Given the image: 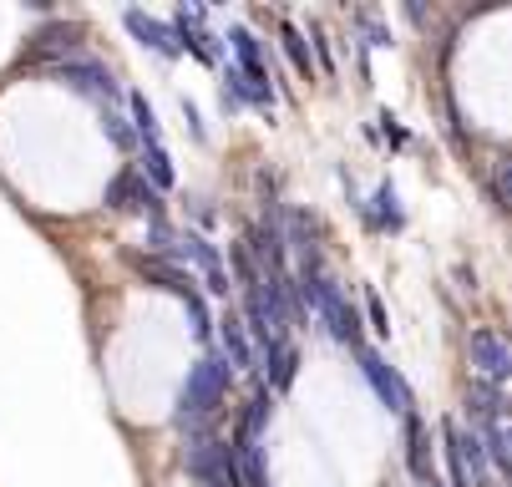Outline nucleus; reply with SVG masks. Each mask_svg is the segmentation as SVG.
Here are the masks:
<instances>
[{"label": "nucleus", "mask_w": 512, "mask_h": 487, "mask_svg": "<svg viewBox=\"0 0 512 487\" xmlns=\"http://www.w3.org/2000/svg\"><path fill=\"white\" fill-rule=\"evenodd\" d=\"M295 290H300V305L315 310L325 320V330L355 351V345H360V315H355V305L345 300V290L330 280V274L320 264H300V285Z\"/></svg>", "instance_id": "1"}, {"label": "nucleus", "mask_w": 512, "mask_h": 487, "mask_svg": "<svg viewBox=\"0 0 512 487\" xmlns=\"http://www.w3.org/2000/svg\"><path fill=\"white\" fill-rule=\"evenodd\" d=\"M229 381H234V371H229L224 356H203V361L188 371L183 391H178V422H183V427L208 422V416L218 411V401L229 396Z\"/></svg>", "instance_id": "2"}, {"label": "nucleus", "mask_w": 512, "mask_h": 487, "mask_svg": "<svg viewBox=\"0 0 512 487\" xmlns=\"http://www.w3.org/2000/svg\"><path fill=\"white\" fill-rule=\"evenodd\" d=\"M183 467H188V477H198L203 487H244V472H239V452H234V442L193 437L188 452H183Z\"/></svg>", "instance_id": "3"}, {"label": "nucleus", "mask_w": 512, "mask_h": 487, "mask_svg": "<svg viewBox=\"0 0 512 487\" xmlns=\"http://www.w3.org/2000/svg\"><path fill=\"white\" fill-rule=\"evenodd\" d=\"M51 77H61L66 87H77V92H87V97H102L107 107L117 102V77L107 72L102 61H92V56H71V61H56V66H46Z\"/></svg>", "instance_id": "4"}, {"label": "nucleus", "mask_w": 512, "mask_h": 487, "mask_svg": "<svg viewBox=\"0 0 512 487\" xmlns=\"http://www.w3.org/2000/svg\"><path fill=\"white\" fill-rule=\"evenodd\" d=\"M107 203L112 208H127V214H153V224H163V198H158V188L142 178L137 168H122L107 183Z\"/></svg>", "instance_id": "5"}, {"label": "nucleus", "mask_w": 512, "mask_h": 487, "mask_svg": "<svg viewBox=\"0 0 512 487\" xmlns=\"http://www.w3.org/2000/svg\"><path fill=\"white\" fill-rule=\"evenodd\" d=\"M355 356H360V371H365V381L376 386V396H381V406H391V411H411L416 401H411V386L396 376V366H386L376 351H365V345H355Z\"/></svg>", "instance_id": "6"}, {"label": "nucleus", "mask_w": 512, "mask_h": 487, "mask_svg": "<svg viewBox=\"0 0 512 487\" xmlns=\"http://www.w3.org/2000/svg\"><path fill=\"white\" fill-rule=\"evenodd\" d=\"M26 56L31 61H71V56H82V31L77 26H66V21H51V26H41L31 41H26Z\"/></svg>", "instance_id": "7"}, {"label": "nucleus", "mask_w": 512, "mask_h": 487, "mask_svg": "<svg viewBox=\"0 0 512 487\" xmlns=\"http://www.w3.org/2000/svg\"><path fill=\"white\" fill-rule=\"evenodd\" d=\"M472 366L482 371L487 386H502L512 376V351H507V340L497 330H477L472 335Z\"/></svg>", "instance_id": "8"}, {"label": "nucleus", "mask_w": 512, "mask_h": 487, "mask_svg": "<svg viewBox=\"0 0 512 487\" xmlns=\"http://www.w3.org/2000/svg\"><path fill=\"white\" fill-rule=\"evenodd\" d=\"M259 356H264V376H269V396L274 391H289V386H295V371H300V351H295V345H284V340H264L259 345Z\"/></svg>", "instance_id": "9"}, {"label": "nucleus", "mask_w": 512, "mask_h": 487, "mask_svg": "<svg viewBox=\"0 0 512 487\" xmlns=\"http://www.w3.org/2000/svg\"><path fill=\"white\" fill-rule=\"evenodd\" d=\"M132 269L148 274L153 285H163V290H173V295H193V290H198L188 269H178V264H168V259H158V254H132Z\"/></svg>", "instance_id": "10"}, {"label": "nucleus", "mask_w": 512, "mask_h": 487, "mask_svg": "<svg viewBox=\"0 0 512 487\" xmlns=\"http://www.w3.org/2000/svg\"><path fill=\"white\" fill-rule=\"evenodd\" d=\"M122 21H127V31L142 41V46H153L158 56H178V41H173V26H163L158 16H148V11H122Z\"/></svg>", "instance_id": "11"}, {"label": "nucleus", "mask_w": 512, "mask_h": 487, "mask_svg": "<svg viewBox=\"0 0 512 487\" xmlns=\"http://www.w3.org/2000/svg\"><path fill=\"white\" fill-rule=\"evenodd\" d=\"M239 102L274 107V87H269V82H254V77H244L239 66H224V107H239Z\"/></svg>", "instance_id": "12"}, {"label": "nucleus", "mask_w": 512, "mask_h": 487, "mask_svg": "<svg viewBox=\"0 0 512 487\" xmlns=\"http://www.w3.org/2000/svg\"><path fill=\"white\" fill-rule=\"evenodd\" d=\"M269 416H274V396L259 386L254 396H249V411H244V427L234 432V447H254L259 437H264V427H269Z\"/></svg>", "instance_id": "13"}, {"label": "nucleus", "mask_w": 512, "mask_h": 487, "mask_svg": "<svg viewBox=\"0 0 512 487\" xmlns=\"http://www.w3.org/2000/svg\"><path fill=\"white\" fill-rule=\"evenodd\" d=\"M229 41H234V56H239V72L254 77V82H269V72H264V51H259L254 31H249V26H229Z\"/></svg>", "instance_id": "14"}, {"label": "nucleus", "mask_w": 512, "mask_h": 487, "mask_svg": "<svg viewBox=\"0 0 512 487\" xmlns=\"http://www.w3.org/2000/svg\"><path fill=\"white\" fill-rule=\"evenodd\" d=\"M218 325H224V361H229V371L234 366H254V345H249V335H244V320L239 315H224V320H218Z\"/></svg>", "instance_id": "15"}, {"label": "nucleus", "mask_w": 512, "mask_h": 487, "mask_svg": "<svg viewBox=\"0 0 512 487\" xmlns=\"http://www.w3.org/2000/svg\"><path fill=\"white\" fill-rule=\"evenodd\" d=\"M137 173H142V178H153V188H158V193L178 183L173 158H168V148H163V143H142V168H137Z\"/></svg>", "instance_id": "16"}, {"label": "nucleus", "mask_w": 512, "mask_h": 487, "mask_svg": "<svg viewBox=\"0 0 512 487\" xmlns=\"http://www.w3.org/2000/svg\"><path fill=\"white\" fill-rule=\"evenodd\" d=\"M406 467L416 472V482H426V477H436L431 472V462H426V427H421V416L416 411H406Z\"/></svg>", "instance_id": "17"}, {"label": "nucleus", "mask_w": 512, "mask_h": 487, "mask_svg": "<svg viewBox=\"0 0 512 487\" xmlns=\"http://www.w3.org/2000/svg\"><path fill=\"white\" fill-rule=\"evenodd\" d=\"M279 41H284V56L295 61V72L310 82V77H315V61H310V41H305V31H300L295 21H279Z\"/></svg>", "instance_id": "18"}, {"label": "nucleus", "mask_w": 512, "mask_h": 487, "mask_svg": "<svg viewBox=\"0 0 512 487\" xmlns=\"http://www.w3.org/2000/svg\"><path fill=\"white\" fill-rule=\"evenodd\" d=\"M452 447H457V457H462V467H467V482H472V487H482V467H487V457H482L477 432H462V427L452 422Z\"/></svg>", "instance_id": "19"}, {"label": "nucleus", "mask_w": 512, "mask_h": 487, "mask_svg": "<svg viewBox=\"0 0 512 487\" xmlns=\"http://www.w3.org/2000/svg\"><path fill=\"white\" fill-rule=\"evenodd\" d=\"M371 224H376V229H401V224H406L396 183H381V188H376V214H371Z\"/></svg>", "instance_id": "20"}, {"label": "nucleus", "mask_w": 512, "mask_h": 487, "mask_svg": "<svg viewBox=\"0 0 512 487\" xmlns=\"http://www.w3.org/2000/svg\"><path fill=\"white\" fill-rule=\"evenodd\" d=\"M127 107H132V122H137L132 137H142V143H163V137H158V112H153V102L142 97V92H132Z\"/></svg>", "instance_id": "21"}, {"label": "nucleus", "mask_w": 512, "mask_h": 487, "mask_svg": "<svg viewBox=\"0 0 512 487\" xmlns=\"http://www.w3.org/2000/svg\"><path fill=\"white\" fill-rule=\"evenodd\" d=\"M183 305H188V320H193V335L198 340H208L213 335V315H208V300L193 290V295H183Z\"/></svg>", "instance_id": "22"}, {"label": "nucleus", "mask_w": 512, "mask_h": 487, "mask_svg": "<svg viewBox=\"0 0 512 487\" xmlns=\"http://www.w3.org/2000/svg\"><path fill=\"white\" fill-rule=\"evenodd\" d=\"M102 127H107V137H112L117 148H132V143H137V137H132V127H127V117H122V112H112V107L102 112Z\"/></svg>", "instance_id": "23"}, {"label": "nucleus", "mask_w": 512, "mask_h": 487, "mask_svg": "<svg viewBox=\"0 0 512 487\" xmlns=\"http://www.w3.org/2000/svg\"><path fill=\"white\" fill-rule=\"evenodd\" d=\"M310 41H315V56H320V72H335V61H330V46H325V31L310 21Z\"/></svg>", "instance_id": "24"}, {"label": "nucleus", "mask_w": 512, "mask_h": 487, "mask_svg": "<svg viewBox=\"0 0 512 487\" xmlns=\"http://www.w3.org/2000/svg\"><path fill=\"white\" fill-rule=\"evenodd\" d=\"M365 310H371V325H376V335H391V320H386V305L371 295V300H365Z\"/></svg>", "instance_id": "25"}, {"label": "nucleus", "mask_w": 512, "mask_h": 487, "mask_svg": "<svg viewBox=\"0 0 512 487\" xmlns=\"http://www.w3.org/2000/svg\"><path fill=\"white\" fill-rule=\"evenodd\" d=\"M421 487H442V482H436V477H426V482H421Z\"/></svg>", "instance_id": "26"}]
</instances>
